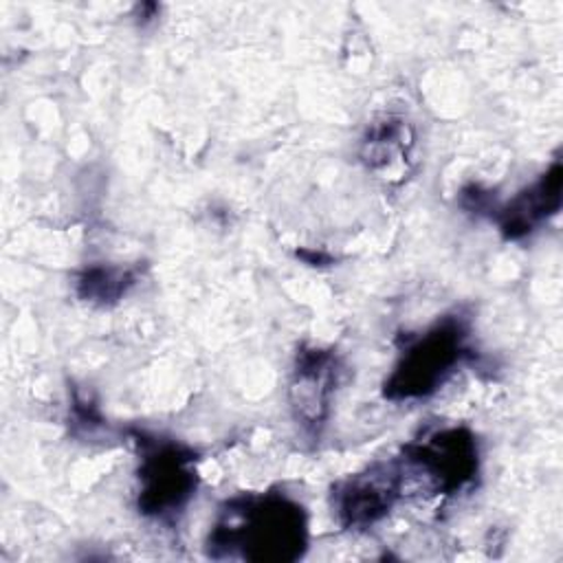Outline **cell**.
<instances>
[{
  "label": "cell",
  "instance_id": "obj_1",
  "mask_svg": "<svg viewBox=\"0 0 563 563\" xmlns=\"http://www.w3.org/2000/svg\"><path fill=\"white\" fill-rule=\"evenodd\" d=\"M306 548V508L284 493H246L227 499L207 537V554L216 561L292 563Z\"/></svg>",
  "mask_w": 563,
  "mask_h": 563
},
{
  "label": "cell",
  "instance_id": "obj_2",
  "mask_svg": "<svg viewBox=\"0 0 563 563\" xmlns=\"http://www.w3.org/2000/svg\"><path fill=\"white\" fill-rule=\"evenodd\" d=\"M468 356V319L460 312L446 314L405 343L391 374L383 383V394L394 402L427 398Z\"/></svg>",
  "mask_w": 563,
  "mask_h": 563
},
{
  "label": "cell",
  "instance_id": "obj_3",
  "mask_svg": "<svg viewBox=\"0 0 563 563\" xmlns=\"http://www.w3.org/2000/svg\"><path fill=\"white\" fill-rule=\"evenodd\" d=\"M136 444L141 449L136 508L145 517L172 521L196 495V453L178 442L147 438L145 433H136Z\"/></svg>",
  "mask_w": 563,
  "mask_h": 563
},
{
  "label": "cell",
  "instance_id": "obj_4",
  "mask_svg": "<svg viewBox=\"0 0 563 563\" xmlns=\"http://www.w3.org/2000/svg\"><path fill=\"white\" fill-rule=\"evenodd\" d=\"M402 471L424 479L433 493L453 495L479 473L477 440L466 427H440L402 446Z\"/></svg>",
  "mask_w": 563,
  "mask_h": 563
},
{
  "label": "cell",
  "instance_id": "obj_5",
  "mask_svg": "<svg viewBox=\"0 0 563 563\" xmlns=\"http://www.w3.org/2000/svg\"><path fill=\"white\" fill-rule=\"evenodd\" d=\"M402 484L405 471L400 460L374 462L332 486V512L345 530L372 528L389 515Z\"/></svg>",
  "mask_w": 563,
  "mask_h": 563
},
{
  "label": "cell",
  "instance_id": "obj_6",
  "mask_svg": "<svg viewBox=\"0 0 563 563\" xmlns=\"http://www.w3.org/2000/svg\"><path fill=\"white\" fill-rule=\"evenodd\" d=\"M339 374L341 363L332 350L301 347L297 352L288 380V405L295 422L310 438H317L328 424Z\"/></svg>",
  "mask_w": 563,
  "mask_h": 563
},
{
  "label": "cell",
  "instance_id": "obj_7",
  "mask_svg": "<svg viewBox=\"0 0 563 563\" xmlns=\"http://www.w3.org/2000/svg\"><path fill=\"white\" fill-rule=\"evenodd\" d=\"M561 161H554L530 187L512 196L497 213L499 231L506 240H521L561 209Z\"/></svg>",
  "mask_w": 563,
  "mask_h": 563
},
{
  "label": "cell",
  "instance_id": "obj_8",
  "mask_svg": "<svg viewBox=\"0 0 563 563\" xmlns=\"http://www.w3.org/2000/svg\"><path fill=\"white\" fill-rule=\"evenodd\" d=\"M413 147V130L402 117H383L369 123L361 141V161L367 169L385 174L407 165Z\"/></svg>",
  "mask_w": 563,
  "mask_h": 563
},
{
  "label": "cell",
  "instance_id": "obj_9",
  "mask_svg": "<svg viewBox=\"0 0 563 563\" xmlns=\"http://www.w3.org/2000/svg\"><path fill=\"white\" fill-rule=\"evenodd\" d=\"M136 282L134 271L123 266H88L77 277V295L90 303H114Z\"/></svg>",
  "mask_w": 563,
  "mask_h": 563
}]
</instances>
